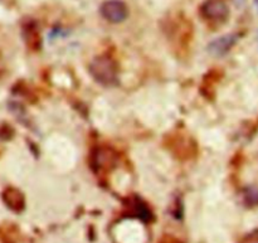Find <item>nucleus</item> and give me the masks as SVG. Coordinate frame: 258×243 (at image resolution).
Instances as JSON below:
<instances>
[{
  "label": "nucleus",
  "mask_w": 258,
  "mask_h": 243,
  "mask_svg": "<svg viewBox=\"0 0 258 243\" xmlns=\"http://www.w3.org/2000/svg\"><path fill=\"white\" fill-rule=\"evenodd\" d=\"M25 35H27V42L28 45L33 48V49H37L40 45V37L38 29L35 28V25H27V29H25Z\"/></svg>",
  "instance_id": "8"
},
{
  "label": "nucleus",
  "mask_w": 258,
  "mask_h": 243,
  "mask_svg": "<svg viewBox=\"0 0 258 243\" xmlns=\"http://www.w3.org/2000/svg\"><path fill=\"white\" fill-rule=\"evenodd\" d=\"M2 199L5 206L14 213H22L25 209V198L24 194L17 188L8 187L3 191Z\"/></svg>",
  "instance_id": "6"
},
{
  "label": "nucleus",
  "mask_w": 258,
  "mask_h": 243,
  "mask_svg": "<svg viewBox=\"0 0 258 243\" xmlns=\"http://www.w3.org/2000/svg\"><path fill=\"white\" fill-rule=\"evenodd\" d=\"M239 243H258V228L253 229L252 232L247 233L243 238L239 241Z\"/></svg>",
  "instance_id": "9"
},
{
  "label": "nucleus",
  "mask_w": 258,
  "mask_h": 243,
  "mask_svg": "<svg viewBox=\"0 0 258 243\" xmlns=\"http://www.w3.org/2000/svg\"><path fill=\"white\" fill-rule=\"evenodd\" d=\"M242 198H243V203L247 207H256L258 206V188L257 187L249 186L243 189L242 193Z\"/></svg>",
  "instance_id": "7"
},
{
  "label": "nucleus",
  "mask_w": 258,
  "mask_h": 243,
  "mask_svg": "<svg viewBox=\"0 0 258 243\" xmlns=\"http://www.w3.org/2000/svg\"><path fill=\"white\" fill-rule=\"evenodd\" d=\"M256 4H257V7H258V0H256Z\"/></svg>",
  "instance_id": "11"
},
{
  "label": "nucleus",
  "mask_w": 258,
  "mask_h": 243,
  "mask_svg": "<svg viewBox=\"0 0 258 243\" xmlns=\"http://www.w3.org/2000/svg\"><path fill=\"white\" fill-rule=\"evenodd\" d=\"M90 72L101 85L112 86L117 82V67L108 55H101L93 59L90 65Z\"/></svg>",
  "instance_id": "1"
},
{
  "label": "nucleus",
  "mask_w": 258,
  "mask_h": 243,
  "mask_svg": "<svg viewBox=\"0 0 258 243\" xmlns=\"http://www.w3.org/2000/svg\"><path fill=\"white\" fill-rule=\"evenodd\" d=\"M116 163H117V156L110 148L101 146L92 151L91 165L93 170L97 173H106V171L112 170L116 166Z\"/></svg>",
  "instance_id": "3"
},
{
  "label": "nucleus",
  "mask_w": 258,
  "mask_h": 243,
  "mask_svg": "<svg viewBox=\"0 0 258 243\" xmlns=\"http://www.w3.org/2000/svg\"><path fill=\"white\" fill-rule=\"evenodd\" d=\"M237 40H238V35L237 34L222 35V37L216 38V39L209 43L208 52L212 55H216V57H223L236 45Z\"/></svg>",
  "instance_id": "5"
},
{
  "label": "nucleus",
  "mask_w": 258,
  "mask_h": 243,
  "mask_svg": "<svg viewBox=\"0 0 258 243\" xmlns=\"http://www.w3.org/2000/svg\"><path fill=\"white\" fill-rule=\"evenodd\" d=\"M159 243H180V241L175 239V238H174V237L166 236V237H164V238L161 239V241L159 242Z\"/></svg>",
  "instance_id": "10"
},
{
  "label": "nucleus",
  "mask_w": 258,
  "mask_h": 243,
  "mask_svg": "<svg viewBox=\"0 0 258 243\" xmlns=\"http://www.w3.org/2000/svg\"><path fill=\"white\" fill-rule=\"evenodd\" d=\"M199 12L203 19L209 23L222 24L229 18V8L224 0H206Z\"/></svg>",
  "instance_id": "2"
},
{
  "label": "nucleus",
  "mask_w": 258,
  "mask_h": 243,
  "mask_svg": "<svg viewBox=\"0 0 258 243\" xmlns=\"http://www.w3.org/2000/svg\"><path fill=\"white\" fill-rule=\"evenodd\" d=\"M101 15L110 23H122L128 15L127 5L121 0H107L100 8Z\"/></svg>",
  "instance_id": "4"
}]
</instances>
